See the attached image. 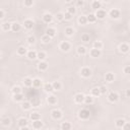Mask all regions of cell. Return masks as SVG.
<instances>
[{
    "instance_id": "cell-54",
    "label": "cell",
    "mask_w": 130,
    "mask_h": 130,
    "mask_svg": "<svg viewBox=\"0 0 130 130\" xmlns=\"http://www.w3.org/2000/svg\"><path fill=\"white\" fill-rule=\"evenodd\" d=\"M83 0H78V1H77V3H76V5L77 6H82L83 5Z\"/></svg>"
},
{
    "instance_id": "cell-18",
    "label": "cell",
    "mask_w": 130,
    "mask_h": 130,
    "mask_svg": "<svg viewBox=\"0 0 130 130\" xmlns=\"http://www.w3.org/2000/svg\"><path fill=\"white\" fill-rule=\"evenodd\" d=\"M42 80L40 79V78H38V77H37V78H34L33 79V86L34 87H36V88H39V87H41L42 86Z\"/></svg>"
},
{
    "instance_id": "cell-14",
    "label": "cell",
    "mask_w": 130,
    "mask_h": 130,
    "mask_svg": "<svg viewBox=\"0 0 130 130\" xmlns=\"http://www.w3.org/2000/svg\"><path fill=\"white\" fill-rule=\"evenodd\" d=\"M47 102L50 104V105H55V104H57V97L54 96V95H50L47 98Z\"/></svg>"
},
{
    "instance_id": "cell-48",
    "label": "cell",
    "mask_w": 130,
    "mask_h": 130,
    "mask_svg": "<svg viewBox=\"0 0 130 130\" xmlns=\"http://www.w3.org/2000/svg\"><path fill=\"white\" fill-rule=\"evenodd\" d=\"M24 6H27V7H31L33 6L34 4V0H24Z\"/></svg>"
},
{
    "instance_id": "cell-4",
    "label": "cell",
    "mask_w": 130,
    "mask_h": 130,
    "mask_svg": "<svg viewBox=\"0 0 130 130\" xmlns=\"http://www.w3.org/2000/svg\"><path fill=\"white\" fill-rule=\"evenodd\" d=\"M108 100H109L111 103H116V102L119 101V95L117 94V93H115V92H112V93L109 94Z\"/></svg>"
},
{
    "instance_id": "cell-34",
    "label": "cell",
    "mask_w": 130,
    "mask_h": 130,
    "mask_svg": "<svg viewBox=\"0 0 130 130\" xmlns=\"http://www.w3.org/2000/svg\"><path fill=\"white\" fill-rule=\"evenodd\" d=\"M27 125H28V120L25 118H19L18 119V126H19V128H21L23 126H27Z\"/></svg>"
},
{
    "instance_id": "cell-20",
    "label": "cell",
    "mask_w": 130,
    "mask_h": 130,
    "mask_svg": "<svg viewBox=\"0 0 130 130\" xmlns=\"http://www.w3.org/2000/svg\"><path fill=\"white\" fill-rule=\"evenodd\" d=\"M42 127H43V122L41 120L33 121V128L34 129H41Z\"/></svg>"
},
{
    "instance_id": "cell-47",
    "label": "cell",
    "mask_w": 130,
    "mask_h": 130,
    "mask_svg": "<svg viewBox=\"0 0 130 130\" xmlns=\"http://www.w3.org/2000/svg\"><path fill=\"white\" fill-rule=\"evenodd\" d=\"M64 17H65V20H71L72 17H73V15L67 11V12H65V13H64Z\"/></svg>"
},
{
    "instance_id": "cell-22",
    "label": "cell",
    "mask_w": 130,
    "mask_h": 130,
    "mask_svg": "<svg viewBox=\"0 0 130 130\" xmlns=\"http://www.w3.org/2000/svg\"><path fill=\"white\" fill-rule=\"evenodd\" d=\"M23 84H24V86H27V87L33 86V79L31 78V77H25V78L23 79Z\"/></svg>"
},
{
    "instance_id": "cell-11",
    "label": "cell",
    "mask_w": 130,
    "mask_h": 130,
    "mask_svg": "<svg viewBox=\"0 0 130 130\" xmlns=\"http://www.w3.org/2000/svg\"><path fill=\"white\" fill-rule=\"evenodd\" d=\"M23 27L27 30H32L34 27V21L32 19H25L23 22Z\"/></svg>"
},
{
    "instance_id": "cell-7",
    "label": "cell",
    "mask_w": 130,
    "mask_h": 130,
    "mask_svg": "<svg viewBox=\"0 0 130 130\" xmlns=\"http://www.w3.org/2000/svg\"><path fill=\"white\" fill-rule=\"evenodd\" d=\"M80 74L82 77H85V78H87V77H89L90 75H92V70H90L88 67H83L81 68L80 70Z\"/></svg>"
},
{
    "instance_id": "cell-30",
    "label": "cell",
    "mask_w": 130,
    "mask_h": 130,
    "mask_svg": "<svg viewBox=\"0 0 130 130\" xmlns=\"http://www.w3.org/2000/svg\"><path fill=\"white\" fill-rule=\"evenodd\" d=\"M88 21H87V17L85 16V15H80L79 17H78V23L79 24H81V25H84V24H86Z\"/></svg>"
},
{
    "instance_id": "cell-19",
    "label": "cell",
    "mask_w": 130,
    "mask_h": 130,
    "mask_svg": "<svg viewBox=\"0 0 130 130\" xmlns=\"http://www.w3.org/2000/svg\"><path fill=\"white\" fill-rule=\"evenodd\" d=\"M16 52H17V54L19 56H24V55L28 54V50H27V48H24V47H18Z\"/></svg>"
},
{
    "instance_id": "cell-17",
    "label": "cell",
    "mask_w": 130,
    "mask_h": 130,
    "mask_svg": "<svg viewBox=\"0 0 130 130\" xmlns=\"http://www.w3.org/2000/svg\"><path fill=\"white\" fill-rule=\"evenodd\" d=\"M105 78H106V81H108V82H113V81L115 80V75H114V73H112V72H108V73H106Z\"/></svg>"
},
{
    "instance_id": "cell-37",
    "label": "cell",
    "mask_w": 130,
    "mask_h": 130,
    "mask_svg": "<svg viewBox=\"0 0 130 130\" xmlns=\"http://www.w3.org/2000/svg\"><path fill=\"white\" fill-rule=\"evenodd\" d=\"M51 39H52V38L46 34V35H44V36L41 38V40H42V42H43L44 44H48V43L51 42Z\"/></svg>"
},
{
    "instance_id": "cell-50",
    "label": "cell",
    "mask_w": 130,
    "mask_h": 130,
    "mask_svg": "<svg viewBox=\"0 0 130 130\" xmlns=\"http://www.w3.org/2000/svg\"><path fill=\"white\" fill-rule=\"evenodd\" d=\"M100 90H101V95H105L106 93H107V90H108V88L106 87V86H101L100 87Z\"/></svg>"
},
{
    "instance_id": "cell-58",
    "label": "cell",
    "mask_w": 130,
    "mask_h": 130,
    "mask_svg": "<svg viewBox=\"0 0 130 130\" xmlns=\"http://www.w3.org/2000/svg\"><path fill=\"white\" fill-rule=\"evenodd\" d=\"M103 1H104V2H109L110 0H103Z\"/></svg>"
},
{
    "instance_id": "cell-27",
    "label": "cell",
    "mask_w": 130,
    "mask_h": 130,
    "mask_svg": "<svg viewBox=\"0 0 130 130\" xmlns=\"http://www.w3.org/2000/svg\"><path fill=\"white\" fill-rule=\"evenodd\" d=\"M56 30L54 29V28H49L47 31H46V34L48 35V36H50L51 38H53V37H55L56 36Z\"/></svg>"
},
{
    "instance_id": "cell-23",
    "label": "cell",
    "mask_w": 130,
    "mask_h": 130,
    "mask_svg": "<svg viewBox=\"0 0 130 130\" xmlns=\"http://www.w3.org/2000/svg\"><path fill=\"white\" fill-rule=\"evenodd\" d=\"M60 127H61L62 130H69V129L72 128V125H71L69 122H65V121H64V122L61 123V126H60Z\"/></svg>"
},
{
    "instance_id": "cell-26",
    "label": "cell",
    "mask_w": 130,
    "mask_h": 130,
    "mask_svg": "<svg viewBox=\"0 0 130 130\" xmlns=\"http://www.w3.org/2000/svg\"><path fill=\"white\" fill-rule=\"evenodd\" d=\"M1 29H2V31H4V32L10 31V30H11V23H9V22H3V23L1 24Z\"/></svg>"
},
{
    "instance_id": "cell-33",
    "label": "cell",
    "mask_w": 130,
    "mask_h": 130,
    "mask_svg": "<svg viewBox=\"0 0 130 130\" xmlns=\"http://www.w3.org/2000/svg\"><path fill=\"white\" fill-rule=\"evenodd\" d=\"M92 7H93L95 10H98V9H101L102 4H101V2L99 1V0H95V1L93 2V4H92Z\"/></svg>"
},
{
    "instance_id": "cell-16",
    "label": "cell",
    "mask_w": 130,
    "mask_h": 130,
    "mask_svg": "<svg viewBox=\"0 0 130 130\" xmlns=\"http://www.w3.org/2000/svg\"><path fill=\"white\" fill-rule=\"evenodd\" d=\"M119 50L122 52V53H127V52L130 50V47L128 44L126 43H122L120 46H119Z\"/></svg>"
},
{
    "instance_id": "cell-21",
    "label": "cell",
    "mask_w": 130,
    "mask_h": 130,
    "mask_svg": "<svg viewBox=\"0 0 130 130\" xmlns=\"http://www.w3.org/2000/svg\"><path fill=\"white\" fill-rule=\"evenodd\" d=\"M32 106H33V104L31 103V102H28V101H25V102H23L22 103V105H21V108L24 110V111H28V110H30L31 108H32Z\"/></svg>"
},
{
    "instance_id": "cell-15",
    "label": "cell",
    "mask_w": 130,
    "mask_h": 130,
    "mask_svg": "<svg viewBox=\"0 0 130 130\" xmlns=\"http://www.w3.org/2000/svg\"><path fill=\"white\" fill-rule=\"evenodd\" d=\"M20 29H21V27H20V24H19L17 21H15V22H13V23H11V31H12V32L17 33V32L20 31Z\"/></svg>"
},
{
    "instance_id": "cell-3",
    "label": "cell",
    "mask_w": 130,
    "mask_h": 130,
    "mask_svg": "<svg viewBox=\"0 0 130 130\" xmlns=\"http://www.w3.org/2000/svg\"><path fill=\"white\" fill-rule=\"evenodd\" d=\"M109 15L111 18H114V19H117V18H119L120 17V10L119 9H111L110 12H109Z\"/></svg>"
},
{
    "instance_id": "cell-8",
    "label": "cell",
    "mask_w": 130,
    "mask_h": 130,
    "mask_svg": "<svg viewBox=\"0 0 130 130\" xmlns=\"http://www.w3.org/2000/svg\"><path fill=\"white\" fill-rule=\"evenodd\" d=\"M95 14H96L98 19H104L106 17V15H107V12L105 10H103V9H98Z\"/></svg>"
},
{
    "instance_id": "cell-39",
    "label": "cell",
    "mask_w": 130,
    "mask_h": 130,
    "mask_svg": "<svg viewBox=\"0 0 130 130\" xmlns=\"http://www.w3.org/2000/svg\"><path fill=\"white\" fill-rule=\"evenodd\" d=\"M73 34H74V30H73L72 28L68 27V28H66V29H65V35H66V36H68V37H71Z\"/></svg>"
},
{
    "instance_id": "cell-38",
    "label": "cell",
    "mask_w": 130,
    "mask_h": 130,
    "mask_svg": "<svg viewBox=\"0 0 130 130\" xmlns=\"http://www.w3.org/2000/svg\"><path fill=\"white\" fill-rule=\"evenodd\" d=\"M53 87H54V90H60L61 89V87H62V84H61V82L60 81H54L53 83Z\"/></svg>"
},
{
    "instance_id": "cell-9",
    "label": "cell",
    "mask_w": 130,
    "mask_h": 130,
    "mask_svg": "<svg viewBox=\"0 0 130 130\" xmlns=\"http://www.w3.org/2000/svg\"><path fill=\"white\" fill-rule=\"evenodd\" d=\"M84 95L83 94H76L75 95V97H74V101H75V103H77V104H81V103H84Z\"/></svg>"
},
{
    "instance_id": "cell-42",
    "label": "cell",
    "mask_w": 130,
    "mask_h": 130,
    "mask_svg": "<svg viewBox=\"0 0 130 130\" xmlns=\"http://www.w3.org/2000/svg\"><path fill=\"white\" fill-rule=\"evenodd\" d=\"M93 46H94V48H97V49H102L103 48V43L101 42V41H96V42H94V44H93Z\"/></svg>"
},
{
    "instance_id": "cell-2",
    "label": "cell",
    "mask_w": 130,
    "mask_h": 130,
    "mask_svg": "<svg viewBox=\"0 0 130 130\" xmlns=\"http://www.w3.org/2000/svg\"><path fill=\"white\" fill-rule=\"evenodd\" d=\"M62 112L60 111V110H57V109H55V110H53L51 112V116H52V118L53 119H55V120H59V119H61L62 118Z\"/></svg>"
},
{
    "instance_id": "cell-43",
    "label": "cell",
    "mask_w": 130,
    "mask_h": 130,
    "mask_svg": "<svg viewBox=\"0 0 130 130\" xmlns=\"http://www.w3.org/2000/svg\"><path fill=\"white\" fill-rule=\"evenodd\" d=\"M56 19H57L58 21H62V20H64V19H65V17H64V13H63V12H58V13L56 14Z\"/></svg>"
},
{
    "instance_id": "cell-35",
    "label": "cell",
    "mask_w": 130,
    "mask_h": 130,
    "mask_svg": "<svg viewBox=\"0 0 130 130\" xmlns=\"http://www.w3.org/2000/svg\"><path fill=\"white\" fill-rule=\"evenodd\" d=\"M92 96H93V97H99V96H101L100 87H94V88L92 89Z\"/></svg>"
},
{
    "instance_id": "cell-51",
    "label": "cell",
    "mask_w": 130,
    "mask_h": 130,
    "mask_svg": "<svg viewBox=\"0 0 130 130\" xmlns=\"http://www.w3.org/2000/svg\"><path fill=\"white\" fill-rule=\"evenodd\" d=\"M122 128H123L124 130H130V123H129V122H126Z\"/></svg>"
},
{
    "instance_id": "cell-13",
    "label": "cell",
    "mask_w": 130,
    "mask_h": 130,
    "mask_svg": "<svg viewBox=\"0 0 130 130\" xmlns=\"http://www.w3.org/2000/svg\"><path fill=\"white\" fill-rule=\"evenodd\" d=\"M52 20H53V15H52L51 13H45L43 15V21L44 22L50 23V22H52Z\"/></svg>"
},
{
    "instance_id": "cell-52",
    "label": "cell",
    "mask_w": 130,
    "mask_h": 130,
    "mask_svg": "<svg viewBox=\"0 0 130 130\" xmlns=\"http://www.w3.org/2000/svg\"><path fill=\"white\" fill-rule=\"evenodd\" d=\"M123 70H124L125 74H130V66H125Z\"/></svg>"
},
{
    "instance_id": "cell-44",
    "label": "cell",
    "mask_w": 130,
    "mask_h": 130,
    "mask_svg": "<svg viewBox=\"0 0 130 130\" xmlns=\"http://www.w3.org/2000/svg\"><path fill=\"white\" fill-rule=\"evenodd\" d=\"M12 93H13V95H14V94H19V93H21L20 86H18V85L13 86V87H12Z\"/></svg>"
},
{
    "instance_id": "cell-5",
    "label": "cell",
    "mask_w": 130,
    "mask_h": 130,
    "mask_svg": "<svg viewBox=\"0 0 130 130\" xmlns=\"http://www.w3.org/2000/svg\"><path fill=\"white\" fill-rule=\"evenodd\" d=\"M70 44L67 42V41H63V42H61L60 43V46H59V48L61 49V51H63V52H68L69 50H70Z\"/></svg>"
},
{
    "instance_id": "cell-46",
    "label": "cell",
    "mask_w": 130,
    "mask_h": 130,
    "mask_svg": "<svg viewBox=\"0 0 130 130\" xmlns=\"http://www.w3.org/2000/svg\"><path fill=\"white\" fill-rule=\"evenodd\" d=\"M27 41H28V43H29V44L33 45V44H35V43H36V38H35L34 36H30V37H28Z\"/></svg>"
},
{
    "instance_id": "cell-36",
    "label": "cell",
    "mask_w": 130,
    "mask_h": 130,
    "mask_svg": "<svg viewBox=\"0 0 130 130\" xmlns=\"http://www.w3.org/2000/svg\"><path fill=\"white\" fill-rule=\"evenodd\" d=\"M84 103L87 104V105H90V104H93L94 103V98L93 96H85L84 97Z\"/></svg>"
},
{
    "instance_id": "cell-12",
    "label": "cell",
    "mask_w": 130,
    "mask_h": 130,
    "mask_svg": "<svg viewBox=\"0 0 130 130\" xmlns=\"http://www.w3.org/2000/svg\"><path fill=\"white\" fill-rule=\"evenodd\" d=\"M28 58L30 60H34V59H37L38 58V53L34 50H31V51H28V54H27Z\"/></svg>"
},
{
    "instance_id": "cell-59",
    "label": "cell",
    "mask_w": 130,
    "mask_h": 130,
    "mask_svg": "<svg viewBox=\"0 0 130 130\" xmlns=\"http://www.w3.org/2000/svg\"><path fill=\"white\" fill-rule=\"evenodd\" d=\"M129 27H130V21H129Z\"/></svg>"
},
{
    "instance_id": "cell-56",
    "label": "cell",
    "mask_w": 130,
    "mask_h": 130,
    "mask_svg": "<svg viewBox=\"0 0 130 130\" xmlns=\"http://www.w3.org/2000/svg\"><path fill=\"white\" fill-rule=\"evenodd\" d=\"M29 128H30V127H29V126H28V125H27V126H23V127H21V128H20V129H21V130H28V129H29Z\"/></svg>"
},
{
    "instance_id": "cell-6",
    "label": "cell",
    "mask_w": 130,
    "mask_h": 130,
    "mask_svg": "<svg viewBox=\"0 0 130 130\" xmlns=\"http://www.w3.org/2000/svg\"><path fill=\"white\" fill-rule=\"evenodd\" d=\"M101 54H102L101 50L97 49V48H93L92 50L89 51V55H90V57H93V58H98V57L101 56Z\"/></svg>"
},
{
    "instance_id": "cell-25",
    "label": "cell",
    "mask_w": 130,
    "mask_h": 130,
    "mask_svg": "<svg viewBox=\"0 0 130 130\" xmlns=\"http://www.w3.org/2000/svg\"><path fill=\"white\" fill-rule=\"evenodd\" d=\"M23 99H24V96H23L21 93H19V94H14V95H13V100H14L15 102H22Z\"/></svg>"
},
{
    "instance_id": "cell-45",
    "label": "cell",
    "mask_w": 130,
    "mask_h": 130,
    "mask_svg": "<svg viewBox=\"0 0 130 130\" xmlns=\"http://www.w3.org/2000/svg\"><path fill=\"white\" fill-rule=\"evenodd\" d=\"M10 119L9 118H3L2 120H1V124L3 125V126H8V125H10Z\"/></svg>"
},
{
    "instance_id": "cell-53",
    "label": "cell",
    "mask_w": 130,
    "mask_h": 130,
    "mask_svg": "<svg viewBox=\"0 0 130 130\" xmlns=\"http://www.w3.org/2000/svg\"><path fill=\"white\" fill-rule=\"evenodd\" d=\"M4 15H5V12L3 9H0V19H3L4 18Z\"/></svg>"
},
{
    "instance_id": "cell-10",
    "label": "cell",
    "mask_w": 130,
    "mask_h": 130,
    "mask_svg": "<svg viewBox=\"0 0 130 130\" xmlns=\"http://www.w3.org/2000/svg\"><path fill=\"white\" fill-rule=\"evenodd\" d=\"M48 66H49V64L44 60V61H40V63L38 65V68L40 71H45L48 69Z\"/></svg>"
},
{
    "instance_id": "cell-40",
    "label": "cell",
    "mask_w": 130,
    "mask_h": 130,
    "mask_svg": "<svg viewBox=\"0 0 130 130\" xmlns=\"http://www.w3.org/2000/svg\"><path fill=\"white\" fill-rule=\"evenodd\" d=\"M46 57H47V55H46L45 52H40V53H38V59L40 61H44L46 59Z\"/></svg>"
},
{
    "instance_id": "cell-41",
    "label": "cell",
    "mask_w": 130,
    "mask_h": 130,
    "mask_svg": "<svg viewBox=\"0 0 130 130\" xmlns=\"http://www.w3.org/2000/svg\"><path fill=\"white\" fill-rule=\"evenodd\" d=\"M89 40H90V37H89L88 34H83V35L81 36V41H82V42L87 43V42H89Z\"/></svg>"
},
{
    "instance_id": "cell-57",
    "label": "cell",
    "mask_w": 130,
    "mask_h": 130,
    "mask_svg": "<svg viewBox=\"0 0 130 130\" xmlns=\"http://www.w3.org/2000/svg\"><path fill=\"white\" fill-rule=\"evenodd\" d=\"M64 1L66 3H70V2H72V0H64Z\"/></svg>"
},
{
    "instance_id": "cell-1",
    "label": "cell",
    "mask_w": 130,
    "mask_h": 130,
    "mask_svg": "<svg viewBox=\"0 0 130 130\" xmlns=\"http://www.w3.org/2000/svg\"><path fill=\"white\" fill-rule=\"evenodd\" d=\"M90 116V112L87 109H81L78 112V118L81 120H87Z\"/></svg>"
},
{
    "instance_id": "cell-29",
    "label": "cell",
    "mask_w": 130,
    "mask_h": 130,
    "mask_svg": "<svg viewBox=\"0 0 130 130\" xmlns=\"http://www.w3.org/2000/svg\"><path fill=\"white\" fill-rule=\"evenodd\" d=\"M125 123H126V121L124 119H117L116 122H115V125H116V127H118V128H122Z\"/></svg>"
},
{
    "instance_id": "cell-49",
    "label": "cell",
    "mask_w": 130,
    "mask_h": 130,
    "mask_svg": "<svg viewBox=\"0 0 130 130\" xmlns=\"http://www.w3.org/2000/svg\"><path fill=\"white\" fill-rule=\"evenodd\" d=\"M67 11L69 12V13H71V14L73 15V14L76 13V8H75L74 6H69V7L67 8Z\"/></svg>"
},
{
    "instance_id": "cell-32",
    "label": "cell",
    "mask_w": 130,
    "mask_h": 130,
    "mask_svg": "<svg viewBox=\"0 0 130 130\" xmlns=\"http://www.w3.org/2000/svg\"><path fill=\"white\" fill-rule=\"evenodd\" d=\"M86 17H87V21H88V22H92V23L96 22V20H97V16H96V14H94V13H89Z\"/></svg>"
},
{
    "instance_id": "cell-24",
    "label": "cell",
    "mask_w": 130,
    "mask_h": 130,
    "mask_svg": "<svg viewBox=\"0 0 130 130\" xmlns=\"http://www.w3.org/2000/svg\"><path fill=\"white\" fill-rule=\"evenodd\" d=\"M44 90L46 93H52L54 90V87H53V84L52 83H46L44 85Z\"/></svg>"
},
{
    "instance_id": "cell-55",
    "label": "cell",
    "mask_w": 130,
    "mask_h": 130,
    "mask_svg": "<svg viewBox=\"0 0 130 130\" xmlns=\"http://www.w3.org/2000/svg\"><path fill=\"white\" fill-rule=\"evenodd\" d=\"M125 94H126V97H127V98H130V88H129V89H126V93H125Z\"/></svg>"
},
{
    "instance_id": "cell-31",
    "label": "cell",
    "mask_w": 130,
    "mask_h": 130,
    "mask_svg": "<svg viewBox=\"0 0 130 130\" xmlns=\"http://www.w3.org/2000/svg\"><path fill=\"white\" fill-rule=\"evenodd\" d=\"M86 53V48L84 46H79L77 48V54L78 55H85Z\"/></svg>"
},
{
    "instance_id": "cell-28",
    "label": "cell",
    "mask_w": 130,
    "mask_h": 130,
    "mask_svg": "<svg viewBox=\"0 0 130 130\" xmlns=\"http://www.w3.org/2000/svg\"><path fill=\"white\" fill-rule=\"evenodd\" d=\"M31 120L32 121H36V120H41V115L38 112H34L31 114Z\"/></svg>"
}]
</instances>
